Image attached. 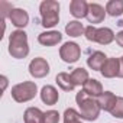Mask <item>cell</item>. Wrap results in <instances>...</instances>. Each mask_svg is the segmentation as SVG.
I'll list each match as a JSON object with an SVG mask.
<instances>
[{"mask_svg":"<svg viewBox=\"0 0 123 123\" xmlns=\"http://www.w3.org/2000/svg\"><path fill=\"white\" fill-rule=\"evenodd\" d=\"M9 52L15 58H25L29 54L28 36L23 31L12 32V35L9 38Z\"/></svg>","mask_w":123,"mask_h":123,"instance_id":"cell-1","label":"cell"},{"mask_svg":"<svg viewBox=\"0 0 123 123\" xmlns=\"http://www.w3.org/2000/svg\"><path fill=\"white\" fill-rule=\"evenodd\" d=\"M41 18H42V26L52 28L59 20V5L58 2L45 0L41 3Z\"/></svg>","mask_w":123,"mask_h":123,"instance_id":"cell-2","label":"cell"},{"mask_svg":"<svg viewBox=\"0 0 123 123\" xmlns=\"http://www.w3.org/2000/svg\"><path fill=\"white\" fill-rule=\"evenodd\" d=\"M36 96V84L32 81H23L12 88V97L18 103H25Z\"/></svg>","mask_w":123,"mask_h":123,"instance_id":"cell-3","label":"cell"},{"mask_svg":"<svg viewBox=\"0 0 123 123\" xmlns=\"http://www.w3.org/2000/svg\"><path fill=\"white\" fill-rule=\"evenodd\" d=\"M100 110L101 109H100L97 100H93L88 97L80 104V116H81V119H86V120H96L98 117Z\"/></svg>","mask_w":123,"mask_h":123,"instance_id":"cell-4","label":"cell"},{"mask_svg":"<svg viewBox=\"0 0 123 123\" xmlns=\"http://www.w3.org/2000/svg\"><path fill=\"white\" fill-rule=\"evenodd\" d=\"M59 55L62 58V61L68 64H73L75 61H78L80 55H81V49L75 42H65L59 49Z\"/></svg>","mask_w":123,"mask_h":123,"instance_id":"cell-5","label":"cell"},{"mask_svg":"<svg viewBox=\"0 0 123 123\" xmlns=\"http://www.w3.org/2000/svg\"><path fill=\"white\" fill-rule=\"evenodd\" d=\"M29 73L35 78H42L49 74V65L46 62V59L43 58H35L31 61L29 64Z\"/></svg>","mask_w":123,"mask_h":123,"instance_id":"cell-6","label":"cell"},{"mask_svg":"<svg viewBox=\"0 0 123 123\" xmlns=\"http://www.w3.org/2000/svg\"><path fill=\"white\" fill-rule=\"evenodd\" d=\"M101 74L106 78H113L119 77L120 74V59L119 58H109L106 61V64L101 68Z\"/></svg>","mask_w":123,"mask_h":123,"instance_id":"cell-7","label":"cell"},{"mask_svg":"<svg viewBox=\"0 0 123 123\" xmlns=\"http://www.w3.org/2000/svg\"><path fill=\"white\" fill-rule=\"evenodd\" d=\"M70 12L74 18L81 19V18H87L88 13V3L84 0H73L70 3Z\"/></svg>","mask_w":123,"mask_h":123,"instance_id":"cell-8","label":"cell"},{"mask_svg":"<svg viewBox=\"0 0 123 123\" xmlns=\"http://www.w3.org/2000/svg\"><path fill=\"white\" fill-rule=\"evenodd\" d=\"M104 15H106V12H104V9L100 5H97V3H90L88 5L87 19H88L90 23H100V22H103Z\"/></svg>","mask_w":123,"mask_h":123,"instance_id":"cell-9","label":"cell"},{"mask_svg":"<svg viewBox=\"0 0 123 123\" xmlns=\"http://www.w3.org/2000/svg\"><path fill=\"white\" fill-rule=\"evenodd\" d=\"M9 19L16 28H25L29 22V16L23 9H13L9 15Z\"/></svg>","mask_w":123,"mask_h":123,"instance_id":"cell-10","label":"cell"},{"mask_svg":"<svg viewBox=\"0 0 123 123\" xmlns=\"http://www.w3.org/2000/svg\"><path fill=\"white\" fill-rule=\"evenodd\" d=\"M62 39V35L56 31H51V32H43L38 36V42L41 45H45V46H52V45H56L58 42H61Z\"/></svg>","mask_w":123,"mask_h":123,"instance_id":"cell-11","label":"cell"},{"mask_svg":"<svg viewBox=\"0 0 123 123\" xmlns=\"http://www.w3.org/2000/svg\"><path fill=\"white\" fill-rule=\"evenodd\" d=\"M106 61H107V56L103 54V52H100V51H96V52H93L90 56H88V59H87V64H88V67L91 68V70H96V71H101V68H103V65L106 64Z\"/></svg>","mask_w":123,"mask_h":123,"instance_id":"cell-12","label":"cell"},{"mask_svg":"<svg viewBox=\"0 0 123 123\" xmlns=\"http://www.w3.org/2000/svg\"><path fill=\"white\" fill-rule=\"evenodd\" d=\"M116 98H117V97H116L113 93H110V91H104L103 94H100V96L97 97V103H98V106H100L101 110L110 111V110L113 109L114 103H116Z\"/></svg>","mask_w":123,"mask_h":123,"instance_id":"cell-13","label":"cell"},{"mask_svg":"<svg viewBox=\"0 0 123 123\" xmlns=\"http://www.w3.org/2000/svg\"><path fill=\"white\" fill-rule=\"evenodd\" d=\"M25 123H45V113L36 107H29L25 111Z\"/></svg>","mask_w":123,"mask_h":123,"instance_id":"cell-14","label":"cell"},{"mask_svg":"<svg viewBox=\"0 0 123 123\" xmlns=\"http://www.w3.org/2000/svg\"><path fill=\"white\" fill-rule=\"evenodd\" d=\"M83 91L88 97H98L100 94H103V87L97 80H88L83 86Z\"/></svg>","mask_w":123,"mask_h":123,"instance_id":"cell-15","label":"cell"},{"mask_svg":"<svg viewBox=\"0 0 123 123\" xmlns=\"http://www.w3.org/2000/svg\"><path fill=\"white\" fill-rule=\"evenodd\" d=\"M41 98L45 104H55L58 101V91L52 87V86H45L41 91Z\"/></svg>","mask_w":123,"mask_h":123,"instance_id":"cell-16","label":"cell"},{"mask_svg":"<svg viewBox=\"0 0 123 123\" xmlns=\"http://www.w3.org/2000/svg\"><path fill=\"white\" fill-rule=\"evenodd\" d=\"M56 84L65 91H71L75 87V84L71 78V74H68V73H59L56 75Z\"/></svg>","mask_w":123,"mask_h":123,"instance_id":"cell-17","label":"cell"},{"mask_svg":"<svg viewBox=\"0 0 123 123\" xmlns=\"http://www.w3.org/2000/svg\"><path fill=\"white\" fill-rule=\"evenodd\" d=\"M113 39H114V33H113L111 29H109V28H100V29H97L96 42H98L101 45H109Z\"/></svg>","mask_w":123,"mask_h":123,"instance_id":"cell-18","label":"cell"},{"mask_svg":"<svg viewBox=\"0 0 123 123\" xmlns=\"http://www.w3.org/2000/svg\"><path fill=\"white\" fill-rule=\"evenodd\" d=\"M71 78H73V81H74L75 86H84L90 80L88 78V73L84 68H75L71 73Z\"/></svg>","mask_w":123,"mask_h":123,"instance_id":"cell-19","label":"cell"},{"mask_svg":"<svg viewBox=\"0 0 123 123\" xmlns=\"http://www.w3.org/2000/svg\"><path fill=\"white\" fill-rule=\"evenodd\" d=\"M106 12L110 16H120L123 13V2L122 0H110L106 6Z\"/></svg>","mask_w":123,"mask_h":123,"instance_id":"cell-20","label":"cell"},{"mask_svg":"<svg viewBox=\"0 0 123 123\" xmlns=\"http://www.w3.org/2000/svg\"><path fill=\"white\" fill-rule=\"evenodd\" d=\"M65 32L70 35V36H81L84 32H86V28L80 23V22H77V20H73V22H70L67 26H65Z\"/></svg>","mask_w":123,"mask_h":123,"instance_id":"cell-21","label":"cell"},{"mask_svg":"<svg viewBox=\"0 0 123 123\" xmlns=\"http://www.w3.org/2000/svg\"><path fill=\"white\" fill-rule=\"evenodd\" d=\"M64 123H81V116L74 109H67L64 113Z\"/></svg>","mask_w":123,"mask_h":123,"instance_id":"cell-22","label":"cell"},{"mask_svg":"<svg viewBox=\"0 0 123 123\" xmlns=\"http://www.w3.org/2000/svg\"><path fill=\"white\" fill-rule=\"evenodd\" d=\"M111 116L114 117H123V97H117L113 109L110 110Z\"/></svg>","mask_w":123,"mask_h":123,"instance_id":"cell-23","label":"cell"},{"mask_svg":"<svg viewBox=\"0 0 123 123\" xmlns=\"http://www.w3.org/2000/svg\"><path fill=\"white\" fill-rule=\"evenodd\" d=\"M59 120V113L55 110H49L45 113V123H58Z\"/></svg>","mask_w":123,"mask_h":123,"instance_id":"cell-24","label":"cell"},{"mask_svg":"<svg viewBox=\"0 0 123 123\" xmlns=\"http://www.w3.org/2000/svg\"><path fill=\"white\" fill-rule=\"evenodd\" d=\"M86 38L88 39V41H93V42H96V35H97V29L94 28V26H87L86 28Z\"/></svg>","mask_w":123,"mask_h":123,"instance_id":"cell-25","label":"cell"},{"mask_svg":"<svg viewBox=\"0 0 123 123\" xmlns=\"http://www.w3.org/2000/svg\"><path fill=\"white\" fill-rule=\"evenodd\" d=\"M7 9H9V10H13V7H12L10 3H7V2H2V3H0V12H2V19H3V20H5V18L9 15V13H7Z\"/></svg>","mask_w":123,"mask_h":123,"instance_id":"cell-26","label":"cell"},{"mask_svg":"<svg viewBox=\"0 0 123 123\" xmlns=\"http://www.w3.org/2000/svg\"><path fill=\"white\" fill-rule=\"evenodd\" d=\"M116 42L123 48V31H122V32H119V33L116 35Z\"/></svg>","mask_w":123,"mask_h":123,"instance_id":"cell-27","label":"cell"},{"mask_svg":"<svg viewBox=\"0 0 123 123\" xmlns=\"http://www.w3.org/2000/svg\"><path fill=\"white\" fill-rule=\"evenodd\" d=\"M0 80H2V83H3V90H5L6 86H7V78H6L5 75H2V77H0Z\"/></svg>","mask_w":123,"mask_h":123,"instance_id":"cell-28","label":"cell"},{"mask_svg":"<svg viewBox=\"0 0 123 123\" xmlns=\"http://www.w3.org/2000/svg\"><path fill=\"white\" fill-rule=\"evenodd\" d=\"M119 77H123V56L120 58V74H119Z\"/></svg>","mask_w":123,"mask_h":123,"instance_id":"cell-29","label":"cell"},{"mask_svg":"<svg viewBox=\"0 0 123 123\" xmlns=\"http://www.w3.org/2000/svg\"><path fill=\"white\" fill-rule=\"evenodd\" d=\"M119 25H122V26H123V20H122V22H120V23H119Z\"/></svg>","mask_w":123,"mask_h":123,"instance_id":"cell-30","label":"cell"}]
</instances>
